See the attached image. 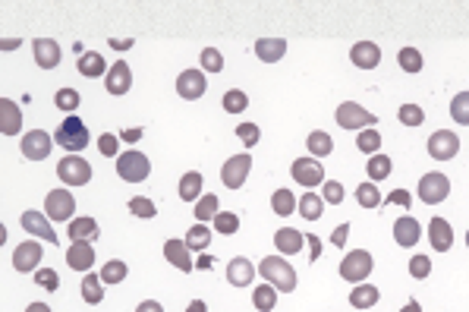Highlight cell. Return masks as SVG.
<instances>
[{
  "label": "cell",
  "instance_id": "8d00e7d4",
  "mask_svg": "<svg viewBox=\"0 0 469 312\" xmlns=\"http://www.w3.org/2000/svg\"><path fill=\"white\" fill-rule=\"evenodd\" d=\"M271 208H274V215L287 218V215H293V211H296V199H293L290 189H277V193L271 196Z\"/></svg>",
  "mask_w": 469,
  "mask_h": 312
},
{
  "label": "cell",
  "instance_id": "681fc988",
  "mask_svg": "<svg viewBox=\"0 0 469 312\" xmlns=\"http://www.w3.org/2000/svg\"><path fill=\"white\" fill-rule=\"evenodd\" d=\"M201 70H205V73H221V70H223L221 51H215V48H205V51H201Z\"/></svg>",
  "mask_w": 469,
  "mask_h": 312
},
{
  "label": "cell",
  "instance_id": "4dcf8cb0",
  "mask_svg": "<svg viewBox=\"0 0 469 312\" xmlns=\"http://www.w3.org/2000/svg\"><path fill=\"white\" fill-rule=\"evenodd\" d=\"M69 231V240H95L98 237V221L95 218H73V224L67 227Z\"/></svg>",
  "mask_w": 469,
  "mask_h": 312
},
{
  "label": "cell",
  "instance_id": "e0dca14e",
  "mask_svg": "<svg viewBox=\"0 0 469 312\" xmlns=\"http://www.w3.org/2000/svg\"><path fill=\"white\" fill-rule=\"evenodd\" d=\"M419 237H422V227H419V221L413 215H403L394 221V240L397 246H403V249H413V246L419 243Z\"/></svg>",
  "mask_w": 469,
  "mask_h": 312
},
{
  "label": "cell",
  "instance_id": "7c38bea8",
  "mask_svg": "<svg viewBox=\"0 0 469 312\" xmlns=\"http://www.w3.org/2000/svg\"><path fill=\"white\" fill-rule=\"evenodd\" d=\"M457 152H460V136L450 133V129H438L428 139V155L438 158V161H450Z\"/></svg>",
  "mask_w": 469,
  "mask_h": 312
},
{
  "label": "cell",
  "instance_id": "f907efd6",
  "mask_svg": "<svg viewBox=\"0 0 469 312\" xmlns=\"http://www.w3.org/2000/svg\"><path fill=\"white\" fill-rule=\"evenodd\" d=\"M410 275L416 278V281L428 278V275H432V259H428V256H413V259H410Z\"/></svg>",
  "mask_w": 469,
  "mask_h": 312
},
{
  "label": "cell",
  "instance_id": "f5cc1de1",
  "mask_svg": "<svg viewBox=\"0 0 469 312\" xmlns=\"http://www.w3.org/2000/svg\"><path fill=\"white\" fill-rule=\"evenodd\" d=\"M237 136H239V142H243L246 149H252L261 133H259V127H255V123H243V127H237Z\"/></svg>",
  "mask_w": 469,
  "mask_h": 312
},
{
  "label": "cell",
  "instance_id": "836d02e7",
  "mask_svg": "<svg viewBox=\"0 0 469 312\" xmlns=\"http://www.w3.org/2000/svg\"><path fill=\"white\" fill-rule=\"evenodd\" d=\"M391 171H394V164H391V158L387 155H369V164H365V174L372 180H384V177H391Z\"/></svg>",
  "mask_w": 469,
  "mask_h": 312
},
{
  "label": "cell",
  "instance_id": "7dc6e473",
  "mask_svg": "<svg viewBox=\"0 0 469 312\" xmlns=\"http://www.w3.org/2000/svg\"><path fill=\"white\" fill-rule=\"evenodd\" d=\"M249 107V98L243 95L239 89H230L227 95H223V111H230V114H239V111H246Z\"/></svg>",
  "mask_w": 469,
  "mask_h": 312
},
{
  "label": "cell",
  "instance_id": "3957f363",
  "mask_svg": "<svg viewBox=\"0 0 469 312\" xmlns=\"http://www.w3.org/2000/svg\"><path fill=\"white\" fill-rule=\"evenodd\" d=\"M149 171H151V164L149 158L142 155V152H123V155L117 158V174L127 183H142V180H149Z\"/></svg>",
  "mask_w": 469,
  "mask_h": 312
},
{
  "label": "cell",
  "instance_id": "f35d334b",
  "mask_svg": "<svg viewBox=\"0 0 469 312\" xmlns=\"http://www.w3.org/2000/svg\"><path fill=\"white\" fill-rule=\"evenodd\" d=\"M217 196L215 193H208V196H199V202H195V218L199 221H208V218H215L217 211H221V205H217Z\"/></svg>",
  "mask_w": 469,
  "mask_h": 312
},
{
  "label": "cell",
  "instance_id": "277c9868",
  "mask_svg": "<svg viewBox=\"0 0 469 312\" xmlns=\"http://www.w3.org/2000/svg\"><path fill=\"white\" fill-rule=\"evenodd\" d=\"M375 123H378V117L356 101H343L337 107V127L343 129H362V127H375Z\"/></svg>",
  "mask_w": 469,
  "mask_h": 312
},
{
  "label": "cell",
  "instance_id": "d6986e66",
  "mask_svg": "<svg viewBox=\"0 0 469 312\" xmlns=\"http://www.w3.org/2000/svg\"><path fill=\"white\" fill-rule=\"evenodd\" d=\"M189 253H193V249L186 246V240H167L164 243V259L171 262L173 268H179V271H193L195 268V262L189 259Z\"/></svg>",
  "mask_w": 469,
  "mask_h": 312
},
{
  "label": "cell",
  "instance_id": "9f6ffc18",
  "mask_svg": "<svg viewBox=\"0 0 469 312\" xmlns=\"http://www.w3.org/2000/svg\"><path fill=\"white\" fill-rule=\"evenodd\" d=\"M387 202H394V205H410V193H406V189H394V193L387 196Z\"/></svg>",
  "mask_w": 469,
  "mask_h": 312
},
{
  "label": "cell",
  "instance_id": "e575fe53",
  "mask_svg": "<svg viewBox=\"0 0 469 312\" xmlns=\"http://www.w3.org/2000/svg\"><path fill=\"white\" fill-rule=\"evenodd\" d=\"M305 145H309V152H312L315 158H325L334 152V139H331L328 133H321V129H315V133L305 139Z\"/></svg>",
  "mask_w": 469,
  "mask_h": 312
},
{
  "label": "cell",
  "instance_id": "9c48e42d",
  "mask_svg": "<svg viewBox=\"0 0 469 312\" xmlns=\"http://www.w3.org/2000/svg\"><path fill=\"white\" fill-rule=\"evenodd\" d=\"M45 211L51 221H69L76 211V199L67 193V189H51L45 199Z\"/></svg>",
  "mask_w": 469,
  "mask_h": 312
},
{
  "label": "cell",
  "instance_id": "bcb514c9",
  "mask_svg": "<svg viewBox=\"0 0 469 312\" xmlns=\"http://www.w3.org/2000/svg\"><path fill=\"white\" fill-rule=\"evenodd\" d=\"M450 114H454V120L460 127H466L469 123V92H460V95L450 101Z\"/></svg>",
  "mask_w": 469,
  "mask_h": 312
},
{
  "label": "cell",
  "instance_id": "f546056e",
  "mask_svg": "<svg viewBox=\"0 0 469 312\" xmlns=\"http://www.w3.org/2000/svg\"><path fill=\"white\" fill-rule=\"evenodd\" d=\"M296 208L303 211L305 221H318L321 211H325V199H321V196H315L312 189H309V193H305L303 199H296Z\"/></svg>",
  "mask_w": 469,
  "mask_h": 312
},
{
  "label": "cell",
  "instance_id": "83f0119b",
  "mask_svg": "<svg viewBox=\"0 0 469 312\" xmlns=\"http://www.w3.org/2000/svg\"><path fill=\"white\" fill-rule=\"evenodd\" d=\"M378 287H372V284H359V287H353L350 293V306L353 309H372L375 303H378Z\"/></svg>",
  "mask_w": 469,
  "mask_h": 312
},
{
  "label": "cell",
  "instance_id": "ba28073f",
  "mask_svg": "<svg viewBox=\"0 0 469 312\" xmlns=\"http://www.w3.org/2000/svg\"><path fill=\"white\" fill-rule=\"evenodd\" d=\"M249 167H252V155H249V152L233 155L230 161H223V167H221L223 186H227V189H239V186L246 183V177H249Z\"/></svg>",
  "mask_w": 469,
  "mask_h": 312
},
{
  "label": "cell",
  "instance_id": "6f0895ef",
  "mask_svg": "<svg viewBox=\"0 0 469 312\" xmlns=\"http://www.w3.org/2000/svg\"><path fill=\"white\" fill-rule=\"evenodd\" d=\"M347 233H350V224H340L334 233H331V240H334V246H343L347 243Z\"/></svg>",
  "mask_w": 469,
  "mask_h": 312
},
{
  "label": "cell",
  "instance_id": "b9f144b4",
  "mask_svg": "<svg viewBox=\"0 0 469 312\" xmlns=\"http://www.w3.org/2000/svg\"><path fill=\"white\" fill-rule=\"evenodd\" d=\"M356 149L365 152V155H375V152L381 149V133L378 129H362V133L356 136Z\"/></svg>",
  "mask_w": 469,
  "mask_h": 312
},
{
  "label": "cell",
  "instance_id": "603a6c76",
  "mask_svg": "<svg viewBox=\"0 0 469 312\" xmlns=\"http://www.w3.org/2000/svg\"><path fill=\"white\" fill-rule=\"evenodd\" d=\"M19 129H23V114H19L16 101L0 98V133H3V136H16Z\"/></svg>",
  "mask_w": 469,
  "mask_h": 312
},
{
  "label": "cell",
  "instance_id": "4fadbf2b",
  "mask_svg": "<svg viewBox=\"0 0 469 312\" xmlns=\"http://www.w3.org/2000/svg\"><path fill=\"white\" fill-rule=\"evenodd\" d=\"M41 256H45V249H41V243H35V240H29V243H19L13 253V268L16 271H38V265H41Z\"/></svg>",
  "mask_w": 469,
  "mask_h": 312
},
{
  "label": "cell",
  "instance_id": "484cf974",
  "mask_svg": "<svg viewBox=\"0 0 469 312\" xmlns=\"http://www.w3.org/2000/svg\"><path fill=\"white\" fill-rule=\"evenodd\" d=\"M76 67H79V73L85 76V79H98V76H107V63L101 54L95 51H85L83 57L76 60Z\"/></svg>",
  "mask_w": 469,
  "mask_h": 312
},
{
  "label": "cell",
  "instance_id": "f6af8a7d",
  "mask_svg": "<svg viewBox=\"0 0 469 312\" xmlns=\"http://www.w3.org/2000/svg\"><path fill=\"white\" fill-rule=\"evenodd\" d=\"M79 101H83V98H79V92L76 89H60L57 95H54V104H57L60 111H67V114H73L76 107H79Z\"/></svg>",
  "mask_w": 469,
  "mask_h": 312
},
{
  "label": "cell",
  "instance_id": "30bf717a",
  "mask_svg": "<svg viewBox=\"0 0 469 312\" xmlns=\"http://www.w3.org/2000/svg\"><path fill=\"white\" fill-rule=\"evenodd\" d=\"M208 89V79H205V70H183L177 76V92L179 98H186V101H195V98L205 95Z\"/></svg>",
  "mask_w": 469,
  "mask_h": 312
},
{
  "label": "cell",
  "instance_id": "60d3db41",
  "mask_svg": "<svg viewBox=\"0 0 469 312\" xmlns=\"http://www.w3.org/2000/svg\"><path fill=\"white\" fill-rule=\"evenodd\" d=\"M127 275H129V268H127V262H120V259H111L101 268V281L105 284H120Z\"/></svg>",
  "mask_w": 469,
  "mask_h": 312
},
{
  "label": "cell",
  "instance_id": "1f68e13d",
  "mask_svg": "<svg viewBox=\"0 0 469 312\" xmlns=\"http://www.w3.org/2000/svg\"><path fill=\"white\" fill-rule=\"evenodd\" d=\"M201 180H205V177H201L199 171H189L186 177L179 180V199H183V202H195V199H199V196H201Z\"/></svg>",
  "mask_w": 469,
  "mask_h": 312
},
{
  "label": "cell",
  "instance_id": "d590c367",
  "mask_svg": "<svg viewBox=\"0 0 469 312\" xmlns=\"http://www.w3.org/2000/svg\"><path fill=\"white\" fill-rule=\"evenodd\" d=\"M252 306L259 312H271L277 306V287H271V284H261V287L252 293Z\"/></svg>",
  "mask_w": 469,
  "mask_h": 312
},
{
  "label": "cell",
  "instance_id": "ee69618b",
  "mask_svg": "<svg viewBox=\"0 0 469 312\" xmlns=\"http://www.w3.org/2000/svg\"><path fill=\"white\" fill-rule=\"evenodd\" d=\"M397 117H400L403 127H422L425 120V111L419 107V104H403L400 111H397Z\"/></svg>",
  "mask_w": 469,
  "mask_h": 312
},
{
  "label": "cell",
  "instance_id": "ffe728a7",
  "mask_svg": "<svg viewBox=\"0 0 469 312\" xmlns=\"http://www.w3.org/2000/svg\"><path fill=\"white\" fill-rule=\"evenodd\" d=\"M428 240H432L435 253H447V249L454 246V227H450L444 218H432V224H428Z\"/></svg>",
  "mask_w": 469,
  "mask_h": 312
},
{
  "label": "cell",
  "instance_id": "5b68a950",
  "mask_svg": "<svg viewBox=\"0 0 469 312\" xmlns=\"http://www.w3.org/2000/svg\"><path fill=\"white\" fill-rule=\"evenodd\" d=\"M57 177L67 186H85L91 180V164L79 155H67L57 164Z\"/></svg>",
  "mask_w": 469,
  "mask_h": 312
},
{
  "label": "cell",
  "instance_id": "44dd1931",
  "mask_svg": "<svg viewBox=\"0 0 469 312\" xmlns=\"http://www.w3.org/2000/svg\"><path fill=\"white\" fill-rule=\"evenodd\" d=\"M350 60L356 63L359 70H375L381 63V51L375 41H356L350 51Z\"/></svg>",
  "mask_w": 469,
  "mask_h": 312
},
{
  "label": "cell",
  "instance_id": "11a10c76",
  "mask_svg": "<svg viewBox=\"0 0 469 312\" xmlns=\"http://www.w3.org/2000/svg\"><path fill=\"white\" fill-rule=\"evenodd\" d=\"M325 202H331V205H340L343 202V186L337 183V180H328L325 183V196H321Z\"/></svg>",
  "mask_w": 469,
  "mask_h": 312
},
{
  "label": "cell",
  "instance_id": "680465c9",
  "mask_svg": "<svg viewBox=\"0 0 469 312\" xmlns=\"http://www.w3.org/2000/svg\"><path fill=\"white\" fill-rule=\"evenodd\" d=\"M120 139H123V142H133V145H135V142L142 139V129L139 127H135V129H123V133H120Z\"/></svg>",
  "mask_w": 469,
  "mask_h": 312
},
{
  "label": "cell",
  "instance_id": "c3c4849f",
  "mask_svg": "<svg viewBox=\"0 0 469 312\" xmlns=\"http://www.w3.org/2000/svg\"><path fill=\"white\" fill-rule=\"evenodd\" d=\"M129 211H133L135 218H155L157 205L151 199H145V196H139V199H129Z\"/></svg>",
  "mask_w": 469,
  "mask_h": 312
},
{
  "label": "cell",
  "instance_id": "8992f818",
  "mask_svg": "<svg viewBox=\"0 0 469 312\" xmlns=\"http://www.w3.org/2000/svg\"><path fill=\"white\" fill-rule=\"evenodd\" d=\"M372 275V253H365V249H356V253H347L340 262V278L343 281H353L359 284L362 278Z\"/></svg>",
  "mask_w": 469,
  "mask_h": 312
},
{
  "label": "cell",
  "instance_id": "cb8c5ba5",
  "mask_svg": "<svg viewBox=\"0 0 469 312\" xmlns=\"http://www.w3.org/2000/svg\"><path fill=\"white\" fill-rule=\"evenodd\" d=\"M255 54H259L261 63H277L287 54V41L283 38H259L255 41Z\"/></svg>",
  "mask_w": 469,
  "mask_h": 312
},
{
  "label": "cell",
  "instance_id": "4316f807",
  "mask_svg": "<svg viewBox=\"0 0 469 312\" xmlns=\"http://www.w3.org/2000/svg\"><path fill=\"white\" fill-rule=\"evenodd\" d=\"M303 233L299 231H293V227H281V231L274 233V246H277V253H287V256H293V253H299L303 249Z\"/></svg>",
  "mask_w": 469,
  "mask_h": 312
},
{
  "label": "cell",
  "instance_id": "74e56055",
  "mask_svg": "<svg viewBox=\"0 0 469 312\" xmlns=\"http://www.w3.org/2000/svg\"><path fill=\"white\" fill-rule=\"evenodd\" d=\"M356 202L362 208H378L381 202H384L381 199V193H378V186H375V180L372 183H359L356 186Z\"/></svg>",
  "mask_w": 469,
  "mask_h": 312
},
{
  "label": "cell",
  "instance_id": "ab89813d",
  "mask_svg": "<svg viewBox=\"0 0 469 312\" xmlns=\"http://www.w3.org/2000/svg\"><path fill=\"white\" fill-rule=\"evenodd\" d=\"M211 224H215V231L223 233V237H230V233L239 231V218L233 215V211H217V215L211 218Z\"/></svg>",
  "mask_w": 469,
  "mask_h": 312
},
{
  "label": "cell",
  "instance_id": "8fae6325",
  "mask_svg": "<svg viewBox=\"0 0 469 312\" xmlns=\"http://www.w3.org/2000/svg\"><path fill=\"white\" fill-rule=\"evenodd\" d=\"M290 174H293V180H296V183L305 186V189H312V186L325 183V167H321L318 161H312V158H296V161H293V167H290Z\"/></svg>",
  "mask_w": 469,
  "mask_h": 312
},
{
  "label": "cell",
  "instance_id": "d4e9b609",
  "mask_svg": "<svg viewBox=\"0 0 469 312\" xmlns=\"http://www.w3.org/2000/svg\"><path fill=\"white\" fill-rule=\"evenodd\" d=\"M255 278V268L249 259H233L230 265H227V281L233 284V287H249Z\"/></svg>",
  "mask_w": 469,
  "mask_h": 312
},
{
  "label": "cell",
  "instance_id": "52a82bcc",
  "mask_svg": "<svg viewBox=\"0 0 469 312\" xmlns=\"http://www.w3.org/2000/svg\"><path fill=\"white\" fill-rule=\"evenodd\" d=\"M416 193L425 205H438V202H444L447 196H450V180H447L444 174H425V177L419 180Z\"/></svg>",
  "mask_w": 469,
  "mask_h": 312
},
{
  "label": "cell",
  "instance_id": "91938a15",
  "mask_svg": "<svg viewBox=\"0 0 469 312\" xmlns=\"http://www.w3.org/2000/svg\"><path fill=\"white\" fill-rule=\"evenodd\" d=\"M111 48H117V51H129V48H133V38H111Z\"/></svg>",
  "mask_w": 469,
  "mask_h": 312
},
{
  "label": "cell",
  "instance_id": "e7e4bbea",
  "mask_svg": "<svg viewBox=\"0 0 469 312\" xmlns=\"http://www.w3.org/2000/svg\"><path fill=\"white\" fill-rule=\"evenodd\" d=\"M0 48H3V51H13V48H19V38H7Z\"/></svg>",
  "mask_w": 469,
  "mask_h": 312
},
{
  "label": "cell",
  "instance_id": "db71d44e",
  "mask_svg": "<svg viewBox=\"0 0 469 312\" xmlns=\"http://www.w3.org/2000/svg\"><path fill=\"white\" fill-rule=\"evenodd\" d=\"M98 149H101V155H105V158H113V155H117V149H120V136L105 133L101 139H98Z\"/></svg>",
  "mask_w": 469,
  "mask_h": 312
},
{
  "label": "cell",
  "instance_id": "f1b7e54d",
  "mask_svg": "<svg viewBox=\"0 0 469 312\" xmlns=\"http://www.w3.org/2000/svg\"><path fill=\"white\" fill-rule=\"evenodd\" d=\"M83 300L89 306H98L101 300H105V281H101V275H89V271H85V278H83Z\"/></svg>",
  "mask_w": 469,
  "mask_h": 312
},
{
  "label": "cell",
  "instance_id": "94428289",
  "mask_svg": "<svg viewBox=\"0 0 469 312\" xmlns=\"http://www.w3.org/2000/svg\"><path fill=\"white\" fill-rule=\"evenodd\" d=\"M309 249H312L309 256H312V262H315V259L321 256V240H318V237H309Z\"/></svg>",
  "mask_w": 469,
  "mask_h": 312
},
{
  "label": "cell",
  "instance_id": "03108f58",
  "mask_svg": "<svg viewBox=\"0 0 469 312\" xmlns=\"http://www.w3.org/2000/svg\"><path fill=\"white\" fill-rule=\"evenodd\" d=\"M419 309H422V306H419L416 300H413V303H406V306H403V312H419Z\"/></svg>",
  "mask_w": 469,
  "mask_h": 312
},
{
  "label": "cell",
  "instance_id": "d6a6232c",
  "mask_svg": "<svg viewBox=\"0 0 469 312\" xmlns=\"http://www.w3.org/2000/svg\"><path fill=\"white\" fill-rule=\"evenodd\" d=\"M186 246L193 249V253H205V249L211 246V227H201V224L189 227L186 231Z\"/></svg>",
  "mask_w": 469,
  "mask_h": 312
},
{
  "label": "cell",
  "instance_id": "7402d4cb",
  "mask_svg": "<svg viewBox=\"0 0 469 312\" xmlns=\"http://www.w3.org/2000/svg\"><path fill=\"white\" fill-rule=\"evenodd\" d=\"M19 224H23V227H25L29 233H35V237L47 240V243H57V233H54V227L47 224V218L41 215V211H23Z\"/></svg>",
  "mask_w": 469,
  "mask_h": 312
},
{
  "label": "cell",
  "instance_id": "9a60e30c",
  "mask_svg": "<svg viewBox=\"0 0 469 312\" xmlns=\"http://www.w3.org/2000/svg\"><path fill=\"white\" fill-rule=\"evenodd\" d=\"M32 54H35V63L41 70H54L60 63V57H63V51H60V45L54 38H35L32 41Z\"/></svg>",
  "mask_w": 469,
  "mask_h": 312
},
{
  "label": "cell",
  "instance_id": "2e32d148",
  "mask_svg": "<svg viewBox=\"0 0 469 312\" xmlns=\"http://www.w3.org/2000/svg\"><path fill=\"white\" fill-rule=\"evenodd\" d=\"M23 155L29 161H45L51 155V136L45 129H32V133L23 136Z\"/></svg>",
  "mask_w": 469,
  "mask_h": 312
},
{
  "label": "cell",
  "instance_id": "5bb4252c",
  "mask_svg": "<svg viewBox=\"0 0 469 312\" xmlns=\"http://www.w3.org/2000/svg\"><path fill=\"white\" fill-rule=\"evenodd\" d=\"M105 85H107V95H127L133 89V70H129L127 60H117L111 67V73L105 76Z\"/></svg>",
  "mask_w": 469,
  "mask_h": 312
},
{
  "label": "cell",
  "instance_id": "be15d7a7",
  "mask_svg": "<svg viewBox=\"0 0 469 312\" xmlns=\"http://www.w3.org/2000/svg\"><path fill=\"white\" fill-rule=\"evenodd\" d=\"M139 309H142V312H157V309H161V303H155V300H149V303H142Z\"/></svg>",
  "mask_w": 469,
  "mask_h": 312
},
{
  "label": "cell",
  "instance_id": "7bdbcfd3",
  "mask_svg": "<svg viewBox=\"0 0 469 312\" xmlns=\"http://www.w3.org/2000/svg\"><path fill=\"white\" fill-rule=\"evenodd\" d=\"M397 60H400L403 73H419V70H422V54H419L416 48H403V51L397 54Z\"/></svg>",
  "mask_w": 469,
  "mask_h": 312
},
{
  "label": "cell",
  "instance_id": "ac0fdd59",
  "mask_svg": "<svg viewBox=\"0 0 469 312\" xmlns=\"http://www.w3.org/2000/svg\"><path fill=\"white\" fill-rule=\"evenodd\" d=\"M67 265L73 271H89L95 265V249L89 240H73V246L67 249Z\"/></svg>",
  "mask_w": 469,
  "mask_h": 312
},
{
  "label": "cell",
  "instance_id": "7a4b0ae2",
  "mask_svg": "<svg viewBox=\"0 0 469 312\" xmlns=\"http://www.w3.org/2000/svg\"><path fill=\"white\" fill-rule=\"evenodd\" d=\"M54 139L60 142V149L83 152L85 145H89V127H85V123L76 117V114H69V117L57 127V136H54Z\"/></svg>",
  "mask_w": 469,
  "mask_h": 312
},
{
  "label": "cell",
  "instance_id": "6da1fadb",
  "mask_svg": "<svg viewBox=\"0 0 469 312\" xmlns=\"http://www.w3.org/2000/svg\"><path fill=\"white\" fill-rule=\"evenodd\" d=\"M261 278H265L271 287L283 290V293L296 290V271L287 265L283 256H268V259H261Z\"/></svg>",
  "mask_w": 469,
  "mask_h": 312
},
{
  "label": "cell",
  "instance_id": "6125c7cd",
  "mask_svg": "<svg viewBox=\"0 0 469 312\" xmlns=\"http://www.w3.org/2000/svg\"><path fill=\"white\" fill-rule=\"evenodd\" d=\"M211 265H215V259H211V256H205V253H201L199 262H195V268H201V271H208Z\"/></svg>",
  "mask_w": 469,
  "mask_h": 312
},
{
  "label": "cell",
  "instance_id": "816d5d0a",
  "mask_svg": "<svg viewBox=\"0 0 469 312\" xmlns=\"http://www.w3.org/2000/svg\"><path fill=\"white\" fill-rule=\"evenodd\" d=\"M35 284L45 290H57L60 281H57V271H51V268H38L35 271Z\"/></svg>",
  "mask_w": 469,
  "mask_h": 312
}]
</instances>
